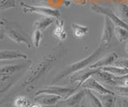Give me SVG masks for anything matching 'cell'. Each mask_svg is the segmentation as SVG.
<instances>
[{
	"mask_svg": "<svg viewBox=\"0 0 128 107\" xmlns=\"http://www.w3.org/2000/svg\"><path fill=\"white\" fill-rule=\"evenodd\" d=\"M118 58V56L117 54L110 53L109 54H106V56H104L103 58H100L99 60L96 61L95 62L92 63L89 67L92 69H100V68H102V67L112 66L113 64H114V62H116V60H117Z\"/></svg>",
	"mask_w": 128,
	"mask_h": 107,
	"instance_id": "cell-13",
	"label": "cell"
},
{
	"mask_svg": "<svg viewBox=\"0 0 128 107\" xmlns=\"http://www.w3.org/2000/svg\"><path fill=\"white\" fill-rule=\"evenodd\" d=\"M73 1L74 3L78 5H84V4H86V0H73Z\"/></svg>",
	"mask_w": 128,
	"mask_h": 107,
	"instance_id": "cell-30",
	"label": "cell"
},
{
	"mask_svg": "<svg viewBox=\"0 0 128 107\" xmlns=\"http://www.w3.org/2000/svg\"><path fill=\"white\" fill-rule=\"evenodd\" d=\"M31 62L28 61L26 63H22V64H16V65H8L2 66L0 69V74L1 75H9L11 76L16 73L19 72L20 70H22L24 68H26L27 66L30 65Z\"/></svg>",
	"mask_w": 128,
	"mask_h": 107,
	"instance_id": "cell-15",
	"label": "cell"
},
{
	"mask_svg": "<svg viewBox=\"0 0 128 107\" xmlns=\"http://www.w3.org/2000/svg\"><path fill=\"white\" fill-rule=\"evenodd\" d=\"M16 0H0V10H6L15 8Z\"/></svg>",
	"mask_w": 128,
	"mask_h": 107,
	"instance_id": "cell-25",
	"label": "cell"
},
{
	"mask_svg": "<svg viewBox=\"0 0 128 107\" xmlns=\"http://www.w3.org/2000/svg\"><path fill=\"white\" fill-rule=\"evenodd\" d=\"M54 19L55 18L52 17L43 16V18L38 19V20L33 22V28L34 30H38L43 32L54 22Z\"/></svg>",
	"mask_w": 128,
	"mask_h": 107,
	"instance_id": "cell-17",
	"label": "cell"
},
{
	"mask_svg": "<svg viewBox=\"0 0 128 107\" xmlns=\"http://www.w3.org/2000/svg\"><path fill=\"white\" fill-rule=\"evenodd\" d=\"M93 78H94L98 82L102 83V85L115 86H120L122 84V81L116 79L114 75L107 72V71L102 70L101 69L94 75Z\"/></svg>",
	"mask_w": 128,
	"mask_h": 107,
	"instance_id": "cell-10",
	"label": "cell"
},
{
	"mask_svg": "<svg viewBox=\"0 0 128 107\" xmlns=\"http://www.w3.org/2000/svg\"><path fill=\"white\" fill-rule=\"evenodd\" d=\"M30 102L24 96H19L14 101V107H30Z\"/></svg>",
	"mask_w": 128,
	"mask_h": 107,
	"instance_id": "cell-27",
	"label": "cell"
},
{
	"mask_svg": "<svg viewBox=\"0 0 128 107\" xmlns=\"http://www.w3.org/2000/svg\"><path fill=\"white\" fill-rule=\"evenodd\" d=\"M71 30L73 31V34L76 38H82L85 37L89 32V27L83 26L78 23H72Z\"/></svg>",
	"mask_w": 128,
	"mask_h": 107,
	"instance_id": "cell-19",
	"label": "cell"
},
{
	"mask_svg": "<svg viewBox=\"0 0 128 107\" xmlns=\"http://www.w3.org/2000/svg\"><path fill=\"white\" fill-rule=\"evenodd\" d=\"M90 10L92 11H94V12L96 14H102L104 16L108 17L112 22H114V24L115 26H122L126 29H128V25L125 22H123L121 18H119L117 16V14H116L114 12H113L111 10L108 9V8H105V7H102L99 5L95 4V3H92L90 5Z\"/></svg>",
	"mask_w": 128,
	"mask_h": 107,
	"instance_id": "cell-6",
	"label": "cell"
},
{
	"mask_svg": "<svg viewBox=\"0 0 128 107\" xmlns=\"http://www.w3.org/2000/svg\"><path fill=\"white\" fill-rule=\"evenodd\" d=\"M104 48H106V47L100 43V45L89 55V56L82 59V60H79L78 62H74L70 65H68L64 67V68L61 70V71L56 74L54 78L52 79L51 83H53V84L57 83L58 82L66 78V77L73 74L74 73L77 72V71L85 69L87 66H90L92 64V62H93L95 59H97V58H98V56L100 55V54L102 52Z\"/></svg>",
	"mask_w": 128,
	"mask_h": 107,
	"instance_id": "cell-2",
	"label": "cell"
},
{
	"mask_svg": "<svg viewBox=\"0 0 128 107\" xmlns=\"http://www.w3.org/2000/svg\"><path fill=\"white\" fill-rule=\"evenodd\" d=\"M28 56L26 54L20 52L18 50H2L0 60H16V59H24L26 60Z\"/></svg>",
	"mask_w": 128,
	"mask_h": 107,
	"instance_id": "cell-16",
	"label": "cell"
},
{
	"mask_svg": "<svg viewBox=\"0 0 128 107\" xmlns=\"http://www.w3.org/2000/svg\"><path fill=\"white\" fill-rule=\"evenodd\" d=\"M101 70L104 71H107V72L112 74L116 77H122L128 74V69L122 68V67L116 66H109L102 67V68H101Z\"/></svg>",
	"mask_w": 128,
	"mask_h": 107,
	"instance_id": "cell-21",
	"label": "cell"
},
{
	"mask_svg": "<svg viewBox=\"0 0 128 107\" xmlns=\"http://www.w3.org/2000/svg\"><path fill=\"white\" fill-rule=\"evenodd\" d=\"M100 69H92L88 67V68H85L83 70L77 71V72L70 75V82L73 85L81 86L82 83L85 82L90 78L93 77L98 70H100Z\"/></svg>",
	"mask_w": 128,
	"mask_h": 107,
	"instance_id": "cell-7",
	"label": "cell"
},
{
	"mask_svg": "<svg viewBox=\"0 0 128 107\" xmlns=\"http://www.w3.org/2000/svg\"><path fill=\"white\" fill-rule=\"evenodd\" d=\"M86 100L89 107H102V103L97 95L94 94L90 90L86 89Z\"/></svg>",
	"mask_w": 128,
	"mask_h": 107,
	"instance_id": "cell-20",
	"label": "cell"
},
{
	"mask_svg": "<svg viewBox=\"0 0 128 107\" xmlns=\"http://www.w3.org/2000/svg\"><path fill=\"white\" fill-rule=\"evenodd\" d=\"M86 89H81L63 101H59L54 107H79L82 100L86 97Z\"/></svg>",
	"mask_w": 128,
	"mask_h": 107,
	"instance_id": "cell-8",
	"label": "cell"
},
{
	"mask_svg": "<svg viewBox=\"0 0 128 107\" xmlns=\"http://www.w3.org/2000/svg\"><path fill=\"white\" fill-rule=\"evenodd\" d=\"M20 6H21L22 12L24 14H27V13L37 14L42 15V16L52 17L55 19H58L61 17L60 11L57 9L51 8V7L42 6H31V5H28L23 2H20Z\"/></svg>",
	"mask_w": 128,
	"mask_h": 107,
	"instance_id": "cell-5",
	"label": "cell"
},
{
	"mask_svg": "<svg viewBox=\"0 0 128 107\" xmlns=\"http://www.w3.org/2000/svg\"><path fill=\"white\" fill-rule=\"evenodd\" d=\"M42 32L38 30H34L33 34H32V42H33V46L35 48H38L40 45V42L42 41Z\"/></svg>",
	"mask_w": 128,
	"mask_h": 107,
	"instance_id": "cell-26",
	"label": "cell"
},
{
	"mask_svg": "<svg viewBox=\"0 0 128 107\" xmlns=\"http://www.w3.org/2000/svg\"><path fill=\"white\" fill-rule=\"evenodd\" d=\"M114 66L122 67V68H126L128 69V58H118L116 62H114Z\"/></svg>",
	"mask_w": 128,
	"mask_h": 107,
	"instance_id": "cell-28",
	"label": "cell"
},
{
	"mask_svg": "<svg viewBox=\"0 0 128 107\" xmlns=\"http://www.w3.org/2000/svg\"><path fill=\"white\" fill-rule=\"evenodd\" d=\"M81 86H46L44 87L38 89L36 91L35 96L40 94H53L56 96L61 97L62 99H66L71 95H73L76 92H78Z\"/></svg>",
	"mask_w": 128,
	"mask_h": 107,
	"instance_id": "cell-4",
	"label": "cell"
},
{
	"mask_svg": "<svg viewBox=\"0 0 128 107\" xmlns=\"http://www.w3.org/2000/svg\"><path fill=\"white\" fill-rule=\"evenodd\" d=\"M112 91L115 94L119 95L120 97H128V86H111Z\"/></svg>",
	"mask_w": 128,
	"mask_h": 107,
	"instance_id": "cell-24",
	"label": "cell"
},
{
	"mask_svg": "<svg viewBox=\"0 0 128 107\" xmlns=\"http://www.w3.org/2000/svg\"><path fill=\"white\" fill-rule=\"evenodd\" d=\"M97 97L99 98L100 102L102 103V107H115V94H95Z\"/></svg>",
	"mask_w": 128,
	"mask_h": 107,
	"instance_id": "cell-18",
	"label": "cell"
},
{
	"mask_svg": "<svg viewBox=\"0 0 128 107\" xmlns=\"http://www.w3.org/2000/svg\"><path fill=\"white\" fill-rule=\"evenodd\" d=\"M114 27L115 25L110 19L104 16V23H103V30L101 38V44L105 47L109 46V43L111 40L113 34H114Z\"/></svg>",
	"mask_w": 128,
	"mask_h": 107,
	"instance_id": "cell-9",
	"label": "cell"
},
{
	"mask_svg": "<svg viewBox=\"0 0 128 107\" xmlns=\"http://www.w3.org/2000/svg\"><path fill=\"white\" fill-rule=\"evenodd\" d=\"M59 55L56 54H49L42 56L34 66H31L24 74L16 87V90H22L30 86L53 67Z\"/></svg>",
	"mask_w": 128,
	"mask_h": 107,
	"instance_id": "cell-1",
	"label": "cell"
},
{
	"mask_svg": "<svg viewBox=\"0 0 128 107\" xmlns=\"http://www.w3.org/2000/svg\"><path fill=\"white\" fill-rule=\"evenodd\" d=\"M115 14L122 20L128 19V5L123 2H118L115 5Z\"/></svg>",
	"mask_w": 128,
	"mask_h": 107,
	"instance_id": "cell-22",
	"label": "cell"
},
{
	"mask_svg": "<svg viewBox=\"0 0 128 107\" xmlns=\"http://www.w3.org/2000/svg\"><path fill=\"white\" fill-rule=\"evenodd\" d=\"M80 107H85V106H80Z\"/></svg>",
	"mask_w": 128,
	"mask_h": 107,
	"instance_id": "cell-33",
	"label": "cell"
},
{
	"mask_svg": "<svg viewBox=\"0 0 128 107\" xmlns=\"http://www.w3.org/2000/svg\"><path fill=\"white\" fill-rule=\"evenodd\" d=\"M118 107H128V98L126 97H120L117 99Z\"/></svg>",
	"mask_w": 128,
	"mask_h": 107,
	"instance_id": "cell-29",
	"label": "cell"
},
{
	"mask_svg": "<svg viewBox=\"0 0 128 107\" xmlns=\"http://www.w3.org/2000/svg\"><path fill=\"white\" fill-rule=\"evenodd\" d=\"M125 51H126V53L128 54V42H126V44L125 46Z\"/></svg>",
	"mask_w": 128,
	"mask_h": 107,
	"instance_id": "cell-32",
	"label": "cell"
},
{
	"mask_svg": "<svg viewBox=\"0 0 128 107\" xmlns=\"http://www.w3.org/2000/svg\"><path fill=\"white\" fill-rule=\"evenodd\" d=\"M60 99H62V98L59 96L44 94L35 96L34 101L38 104L41 105L42 107H54L55 105L60 101Z\"/></svg>",
	"mask_w": 128,
	"mask_h": 107,
	"instance_id": "cell-12",
	"label": "cell"
},
{
	"mask_svg": "<svg viewBox=\"0 0 128 107\" xmlns=\"http://www.w3.org/2000/svg\"><path fill=\"white\" fill-rule=\"evenodd\" d=\"M3 35L6 36L11 41H13L18 44L24 43L28 48H31L33 46L32 38H30L27 34L24 33V31L20 27L15 26L13 28H6L4 22V19L1 20V39H3Z\"/></svg>",
	"mask_w": 128,
	"mask_h": 107,
	"instance_id": "cell-3",
	"label": "cell"
},
{
	"mask_svg": "<svg viewBox=\"0 0 128 107\" xmlns=\"http://www.w3.org/2000/svg\"><path fill=\"white\" fill-rule=\"evenodd\" d=\"M30 107H42L41 105H39V104H38V103H36V104H34V105H32V106H30Z\"/></svg>",
	"mask_w": 128,
	"mask_h": 107,
	"instance_id": "cell-31",
	"label": "cell"
},
{
	"mask_svg": "<svg viewBox=\"0 0 128 107\" xmlns=\"http://www.w3.org/2000/svg\"><path fill=\"white\" fill-rule=\"evenodd\" d=\"M81 88L82 89H88L90 90L91 91H94L97 94H115L113 91L110 90L106 89V87H104L102 84H100L94 78L91 77L89 79L82 83L81 86Z\"/></svg>",
	"mask_w": 128,
	"mask_h": 107,
	"instance_id": "cell-11",
	"label": "cell"
},
{
	"mask_svg": "<svg viewBox=\"0 0 128 107\" xmlns=\"http://www.w3.org/2000/svg\"><path fill=\"white\" fill-rule=\"evenodd\" d=\"M114 36L120 42H123L128 40V29H126L122 26H115Z\"/></svg>",
	"mask_w": 128,
	"mask_h": 107,
	"instance_id": "cell-23",
	"label": "cell"
},
{
	"mask_svg": "<svg viewBox=\"0 0 128 107\" xmlns=\"http://www.w3.org/2000/svg\"><path fill=\"white\" fill-rule=\"evenodd\" d=\"M52 36L55 39H57L59 42H64L67 38V34L64 29V20L62 18L56 19L55 26L53 32H52Z\"/></svg>",
	"mask_w": 128,
	"mask_h": 107,
	"instance_id": "cell-14",
	"label": "cell"
}]
</instances>
